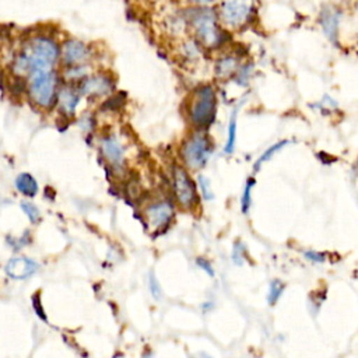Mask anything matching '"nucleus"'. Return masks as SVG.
<instances>
[{
  "instance_id": "obj_19",
  "label": "nucleus",
  "mask_w": 358,
  "mask_h": 358,
  "mask_svg": "<svg viewBox=\"0 0 358 358\" xmlns=\"http://www.w3.org/2000/svg\"><path fill=\"white\" fill-rule=\"evenodd\" d=\"M235 138H236V113L232 115L228 126V140L225 144V152L231 154L235 150Z\"/></svg>"
},
{
  "instance_id": "obj_10",
  "label": "nucleus",
  "mask_w": 358,
  "mask_h": 358,
  "mask_svg": "<svg viewBox=\"0 0 358 358\" xmlns=\"http://www.w3.org/2000/svg\"><path fill=\"white\" fill-rule=\"evenodd\" d=\"M144 215H145L147 227L151 231H157V229L165 227L171 221V218L173 217V207L169 201L161 200L154 204H150L145 208Z\"/></svg>"
},
{
  "instance_id": "obj_23",
  "label": "nucleus",
  "mask_w": 358,
  "mask_h": 358,
  "mask_svg": "<svg viewBox=\"0 0 358 358\" xmlns=\"http://www.w3.org/2000/svg\"><path fill=\"white\" fill-rule=\"evenodd\" d=\"M199 183H200V189H201L203 197H204L206 200L213 199V192H211V189H210V180H208L206 176L200 175V176H199Z\"/></svg>"
},
{
  "instance_id": "obj_20",
  "label": "nucleus",
  "mask_w": 358,
  "mask_h": 358,
  "mask_svg": "<svg viewBox=\"0 0 358 358\" xmlns=\"http://www.w3.org/2000/svg\"><path fill=\"white\" fill-rule=\"evenodd\" d=\"M21 208H22V211L27 214V217L29 218V221H31L32 224L39 222V220H41V213H39V210H38L32 203L22 201V203H21Z\"/></svg>"
},
{
  "instance_id": "obj_1",
  "label": "nucleus",
  "mask_w": 358,
  "mask_h": 358,
  "mask_svg": "<svg viewBox=\"0 0 358 358\" xmlns=\"http://www.w3.org/2000/svg\"><path fill=\"white\" fill-rule=\"evenodd\" d=\"M60 59V46L48 35L28 38L11 62V70L17 77H29L38 71L53 70Z\"/></svg>"
},
{
  "instance_id": "obj_6",
  "label": "nucleus",
  "mask_w": 358,
  "mask_h": 358,
  "mask_svg": "<svg viewBox=\"0 0 358 358\" xmlns=\"http://www.w3.org/2000/svg\"><path fill=\"white\" fill-rule=\"evenodd\" d=\"M253 13V0H222L220 6V18L231 28H241L246 25Z\"/></svg>"
},
{
  "instance_id": "obj_9",
  "label": "nucleus",
  "mask_w": 358,
  "mask_h": 358,
  "mask_svg": "<svg viewBox=\"0 0 358 358\" xmlns=\"http://www.w3.org/2000/svg\"><path fill=\"white\" fill-rule=\"evenodd\" d=\"M77 91L80 95L88 96H102L108 95L113 90V81L106 74H95L85 76L80 81H77Z\"/></svg>"
},
{
  "instance_id": "obj_11",
  "label": "nucleus",
  "mask_w": 358,
  "mask_h": 358,
  "mask_svg": "<svg viewBox=\"0 0 358 358\" xmlns=\"http://www.w3.org/2000/svg\"><path fill=\"white\" fill-rule=\"evenodd\" d=\"M6 274L14 280H25L38 270V263L28 257H13L6 264Z\"/></svg>"
},
{
  "instance_id": "obj_21",
  "label": "nucleus",
  "mask_w": 358,
  "mask_h": 358,
  "mask_svg": "<svg viewBox=\"0 0 358 358\" xmlns=\"http://www.w3.org/2000/svg\"><path fill=\"white\" fill-rule=\"evenodd\" d=\"M253 185H255V179L249 178L246 180V185H245V189H243V194H242V200H241L242 211L243 213H248V210H249V206H250V192L253 189Z\"/></svg>"
},
{
  "instance_id": "obj_7",
  "label": "nucleus",
  "mask_w": 358,
  "mask_h": 358,
  "mask_svg": "<svg viewBox=\"0 0 358 358\" xmlns=\"http://www.w3.org/2000/svg\"><path fill=\"white\" fill-rule=\"evenodd\" d=\"M173 173V192L178 203L183 208H190L197 201L196 186L189 173L179 165H175L172 169Z\"/></svg>"
},
{
  "instance_id": "obj_24",
  "label": "nucleus",
  "mask_w": 358,
  "mask_h": 358,
  "mask_svg": "<svg viewBox=\"0 0 358 358\" xmlns=\"http://www.w3.org/2000/svg\"><path fill=\"white\" fill-rule=\"evenodd\" d=\"M245 257V246L241 242H236L234 245V252H232V260L236 264H242Z\"/></svg>"
},
{
  "instance_id": "obj_15",
  "label": "nucleus",
  "mask_w": 358,
  "mask_h": 358,
  "mask_svg": "<svg viewBox=\"0 0 358 358\" xmlns=\"http://www.w3.org/2000/svg\"><path fill=\"white\" fill-rule=\"evenodd\" d=\"M215 71L220 77H231L232 74H235L238 71V62L235 57H231V56H227V57H222L217 66H215Z\"/></svg>"
},
{
  "instance_id": "obj_22",
  "label": "nucleus",
  "mask_w": 358,
  "mask_h": 358,
  "mask_svg": "<svg viewBox=\"0 0 358 358\" xmlns=\"http://www.w3.org/2000/svg\"><path fill=\"white\" fill-rule=\"evenodd\" d=\"M148 284H150V291H151L152 296L155 299H159L162 296V289H161L159 282H158V280H157V277L154 275L152 271L148 274Z\"/></svg>"
},
{
  "instance_id": "obj_30",
  "label": "nucleus",
  "mask_w": 358,
  "mask_h": 358,
  "mask_svg": "<svg viewBox=\"0 0 358 358\" xmlns=\"http://www.w3.org/2000/svg\"><path fill=\"white\" fill-rule=\"evenodd\" d=\"M144 358H152V355H147V357H144Z\"/></svg>"
},
{
  "instance_id": "obj_4",
  "label": "nucleus",
  "mask_w": 358,
  "mask_h": 358,
  "mask_svg": "<svg viewBox=\"0 0 358 358\" xmlns=\"http://www.w3.org/2000/svg\"><path fill=\"white\" fill-rule=\"evenodd\" d=\"M217 95L211 85H203L196 90L190 105V120L199 129L208 127L215 119Z\"/></svg>"
},
{
  "instance_id": "obj_27",
  "label": "nucleus",
  "mask_w": 358,
  "mask_h": 358,
  "mask_svg": "<svg viewBox=\"0 0 358 358\" xmlns=\"http://www.w3.org/2000/svg\"><path fill=\"white\" fill-rule=\"evenodd\" d=\"M197 264L203 268V270H206L207 273H208V275H214V268H213V266H211V263L208 262V260H206V259H197Z\"/></svg>"
},
{
  "instance_id": "obj_14",
  "label": "nucleus",
  "mask_w": 358,
  "mask_h": 358,
  "mask_svg": "<svg viewBox=\"0 0 358 358\" xmlns=\"http://www.w3.org/2000/svg\"><path fill=\"white\" fill-rule=\"evenodd\" d=\"M15 187L20 193H22L27 197H34L38 193V182L36 179L27 172H22L15 179Z\"/></svg>"
},
{
  "instance_id": "obj_3",
  "label": "nucleus",
  "mask_w": 358,
  "mask_h": 358,
  "mask_svg": "<svg viewBox=\"0 0 358 358\" xmlns=\"http://www.w3.org/2000/svg\"><path fill=\"white\" fill-rule=\"evenodd\" d=\"M189 24L199 42L207 48H218L225 43L227 35L217 22V17L210 8L190 10Z\"/></svg>"
},
{
  "instance_id": "obj_28",
  "label": "nucleus",
  "mask_w": 358,
  "mask_h": 358,
  "mask_svg": "<svg viewBox=\"0 0 358 358\" xmlns=\"http://www.w3.org/2000/svg\"><path fill=\"white\" fill-rule=\"evenodd\" d=\"M187 1H190L193 4H199V6H206V4H210V3H213L215 0H187Z\"/></svg>"
},
{
  "instance_id": "obj_18",
  "label": "nucleus",
  "mask_w": 358,
  "mask_h": 358,
  "mask_svg": "<svg viewBox=\"0 0 358 358\" xmlns=\"http://www.w3.org/2000/svg\"><path fill=\"white\" fill-rule=\"evenodd\" d=\"M288 144V140H282V141H280V143H275V144H273L270 148H267L262 155H260V158L256 161V164H255V169H259L260 166H262V164H264L267 159H270L275 152H278L284 145H287Z\"/></svg>"
},
{
  "instance_id": "obj_16",
  "label": "nucleus",
  "mask_w": 358,
  "mask_h": 358,
  "mask_svg": "<svg viewBox=\"0 0 358 358\" xmlns=\"http://www.w3.org/2000/svg\"><path fill=\"white\" fill-rule=\"evenodd\" d=\"M323 31L324 34L333 39V36L336 35L337 32V17H336V13L334 11H324L323 14Z\"/></svg>"
},
{
  "instance_id": "obj_8",
  "label": "nucleus",
  "mask_w": 358,
  "mask_h": 358,
  "mask_svg": "<svg viewBox=\"0 0 358 358\" xmlns=\"http://www.w3.org/2000/svg\"><path fill=\"white\" fill-rule=\"evenodd\" d=\"M91 59V49L78 39H69L60 48V60L64 67L84 66Z\"/></svg>"
},
{
  "instance_id": "obj_25",
  "label": "nucleus",
  "mask_w": 358,
  "mask_h": 358,
  "mask_svg": "<svg viewBox=\"0 0 358 358\" xmlns=\"http://www.w3.org/2000/svg\"><path fill=\"white\" fill-rule=\"evenodd\" d=\"M305 257L313 263H323L324 259H326V255L322 253V252H315V250H306L305 253Z\"/></svg>"
},
{
  "instance_id": "obj_17",
  "label": "nucleus",
  "mask_w": 358,
  "mask_h": 358,
  "mask_svg": "<svg viewBox=\"0 0 358 358\" xmlns=\"http://www.w3.org/2000/svg\"><path fill=\"white\" fill-rule=\"evenodd\" d=\"M282 291H284V284L280 280H273L268 285V292H267L268 305H274L280 299Z\"/></svg>"
},
{
  "instance_id": "obj_2",
  "label": "nucleus",
  "mask_w": 358,
  "mask_h": 358,
  "mask_svg": "<svg viewBox=\"0 0 358 358\" xmlns=\"http://www.w3.org/2000/svg\"><path fill=\"white\" fill-rule=\"evenodd\" d=\"M59 87V77L56 71L46 70L34 73L28 77L25 92L35 106L41 109H50L56 105Z\"/></svg>"
},
{
  "instance_id": "obj_29",
  "label": "nucleus",
  "mask_w": 358,
  "mask_h": 358,
  "mask_svg": "<svg viewBox=\"0 0 358 358\" xmlns=\"http://www.w3.org/2000/svg\"><path fill=\"white\" fill-rule=\"evenodd\" d=\"M197 358H210L208 355H206V354H200Z\"/></svg>"
},
{
  "instance_id": "obj_12",
  "label": "nucleus",
  "mask_w": 358,
  "mask_h": 358,
  "mask_svg": "<svg viewBox=\"0 0 358 358\" xmlns=\"http://www.w3.org/2000/svg\"><path fill=\"white\" fill-rule=\"evenodd\" d=\"M80 96L81 95L78 94L77 88L71 85L59 87L56 103L59 105V109L62 110V113H64L66 116H71L76 112V108L80 102Z\"/></svg>"
},
{
  "instance_id": "obj_13",
  "label": "nucleus",
  "mask_w": 358,
  "mask_h": 358,
  "mask_svg": "<svg viewBox=\"0 0 358 358\" xmlns=\"http://www.w3.org/2000/svg\"><path fill=\"white\" fill-rule=\"evenodd\" d=\"M101 148H102V154L105 155V158L110 162V164H120L122 158H123V147L119 143V140L113 136H108L103 137L101 140Z\"/></svg>"
},
{
  "instance_id": "obj_5",
  "label": "nucleus",
  "mask_w": 358,
  "mask_h": 358,
  "mask_svg": "<svg viewBox=\"0 0 358 358\" xmlns=\"http://www.w3.org/2000/svg\"><path fill=\"white\" fill-rule=\"evenodd\" d=\"M180 152L185 164L190 169H200L208 161L213 152V144L204 133L199 131L185 141Z\"/></svg>"
},
{
  "instance_id": "obj_26",
  "label": "nucleus",
  "mask_w": 358,
  "mask_h": 358,
  "mask_svg": "<svg viewBox=\"0 0 358 358\" xmlns=\"http://www.w3.org/2000/svg\"><path fill=\"white\" fill-rule=\"evenodd\" d=\"M32 303H34V308H35L36 315H38V316H41V319L46 322V315H45V313H43V310H42V305H41V299L38 298V294H35V295H34V298H32Z\"/></svg>"
}]
</instances>
